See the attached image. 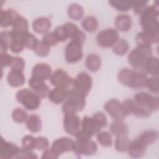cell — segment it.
<instances>
[{
  "label": "cell",
  "mask_w": 159,
  "mask_h": 159,
  "mask_svg": "<svg viewBox=\"0 0 159 159\" xmlns=\"http://www.w3.org/2000/svg\"><path fill=\"white\" fill-rule=\"evenodd\" d=\"M158 14L157 2L152 6L146 7L140 14V23L143 32L151 37L153 43L158 42L159 40Z\"/></svg>",
  "instance_id": "1"
},
{
  "label": "cell",
  "mask_w": 159,
  "mask_h": 159,
  "mask_svg": "<svg viewBox=\"0 0 159 159\" xmlns=\"http://www.w3.org/2000/svg\"><path fill=\"white\" fill-rule=\"evenodd\" d=\"M117 78L122 84L130 88L140 89L145 87L148 78L142 71L123 68L119 71Z\"/></svg>",
  "instance_id": "2"
},
{
  "label": "cell",
  "mask_w": 159,
  "mask_h": 159,
  "mask_svg": "<svg viewBox=\"0 0 159 159\" xmlns=\"http://www.w3.org/2000/svg\"><path fill=\"white\" fill-rule=\"evenodd\" d=\"M152 56V45H137L129 53L127 60L132 66L135 69L143 68L146 61Z\"/></svg>",
  "instance_id": "3"
},
{
  "label": "cell",
  "mask_w": 159,
  "mask_h": 159,
  "mask_svg": "<svg viewBox=\"0 0 159 159\" xmlns=\"http://www.w3.org/2000/svg\"><path fill=\"white\" fill-rule=\"evenodd\" d=\"M86 96L76 88L72 87L68 93V97L62 106L63 113L81 111L86 105Z\"/></svg>",
  "instance_id": "4"
},
{
  "label": "cell",
  "mask_w": 159,
  "mask_h": 159,
  "mask_svg": "<svg viewBox=\"0 0 159 159\" xmlns=\"http://www.w3.org/2000/svg\"><path fill=\"white\" fill-rule=\"evenodd\" d=\"M16 98L26 109L30 111L37 109L41 103V98L34 91H32L27 88L18 91Z\"/></svg>",
  "instance_id": "5"
},
{
  "label": "cell",
  "mask_w": 159,
  "mask_h": 159,
  "mask_svg": "<svg viewBox=\"0 0 159 159\" xmlns=\"http://www.w3.org/2000/svg\"><path fill=\"white\" fill-rule=\"evenodd\" d=\"M119 39L118 31L114 28H107L100 31L96 36L98 44L103 48L112 47Z\"/></svg>",
  "instance_id": "6"
},
{
  "label": "cell",
  "mask_w": 159,
  "mask_h": 159,
  "mask_svg": "<svg viewBox=\"0 0 159 159\" xmlns=\"http://www.w3.org/2000/svg\"><path fill=\"white\" fill-rule=\"evenodd\" d=\"M83 56V43L75 40H71L67 43L65 50V57L68 63H76L82 58Z\"/></svg>",
  "instance_id": "7"
},
{
  "label": "cell",
  "mask_w": 159,
  "mask_h": 159,
  "mask_svg": "<svg viewBox=\"0 0 159 159\" xmlns=\"http://www.w3.org/2000/svg\"><path fill=\"white\" fill-rule=\"evenodd\" d=\"M50 80L53 86L70 90L73 87L74 79L62 69H57L52 73Z\"/></svg>",
  "instance_id": "8"
},
{
  "label": "cell",
  "mask_w": 159,
  "mask_h": 159,
  "mask_svg": "<svg viewBox=\"0 0 159 159\" xmlns=\"http://www.w3.org/2000/svg\"><path fill=\"white\" fill-rule=\"evenodd\" d=\"M63 128L65 132L70 135H75L81 127V121L75 112L64 113Z\"/></svg>",
  "instance_id": "9"
},
{
  "label": "cell",
  "mask_w": 159,
  "mask_h": 159,
  "mask_svg": "<svg viewBox=\"0 0 159 159\" xmlns=\"http://www.w3.org/2000/svg\"><path fill=\"white\" fill-rule=\"evenodd\" d=\"M92 85V77L89 73L85 71L79 73L73 80V87L78 89L85 96H86L90 91Z\"/></svg>",
  "instance_id": "10"
},
{
  "label": "cell",
  "mask_w": 159,
  "mask_h": 159,
  "mask_svg": "<svg viewBox=\"0 0 159 159\" xmlns=\"http://www.w3.org/2000/svg\"><path fill=\"white\" fill-rule=\"evenodd\" d=\"M98 150V145L96 143L91 139L84 141L76 140L74 142L73 151L77 155H92L96 153Z\"/></svg>",
  "instance_id": "11"
},
{
  "label": "cell",
  "mask_w": 159,
  "mask_h": 159,
  "mask_svg": "<svg viewBox=\"0 0 159 159\" xmlns=\"http://www.w3.org/2000/svg\"><path fill=\"white\" fill-rule=\"evenodd\" d=\"M104 109L114 120H124L126 117L122 104L117 99H111L107 101L104 104Z\"/></svg>",
  "instance_id": "12"
},
{
  "label": "cell",
  "mask_w": 159,
  "mask_h": 159,
  "mask_svg": "<svg viewBox=\"0 0 159 159\" xmlns=\"http://www.w3.org/2000/svg\"><path fill=\"white\" fill-rule=\"evenodd\" d=\"M20 148H19L15 143L7 142L1 137L0 144V158H16L19 152Z\"/></svg>",
  "instance_id": "13"
},
{
  "label": "cell",
  "mask_w": 159,
  "mask_h": 159,
  "mask_svg": "<svg viewBox=\"0 0 159 159\" xmlns=\"http://www.w3.org/2000/svg\"><path fill=\"white\" fill-rule=\"evenodd\" d=\"M74 142V140L68 137H61L52 143L51 149L58 156H60L65 152L73 151Z\"/></svg>",
  "instance_id": "14"
},
{
  "label": "cell",
  "mask_w": 159,
  "mask_h": 159,
  "mask_svg": "<svg viewBox=\"0 0 159 159\" xmlns=\"http://www.w3.org/2000/svg\"><path fill=\"white\" fill-rule=\"evenodd\" d=\"M134 99L137 102L150 107L153 111H157L158 109V98L157 96H152L147 92L140 91L137 93L135 95Z\"/></svg>",
  "instance_id": "15"
},
{
  "label": "cell",
  "mask_w": 159,
  "mask_h": 159,
  "mask_svg": "<svg viewBox=\"0 0 159 159\" xmlns=\"http://www.w3.org/2000/svg\"><path fill=\"white\" fill-rule=\"evenodd\" d=\"M102 127L93 117L84 116L81 121V130L92 137L101 132Z\"/></svg>",
  "instance_id": "16"
},
{
  "label": "cell",
  "mask_w": 159,
  "mask_h": 159,
  "mask_svg": "<svg viewBox=\"0 0 159 159\" xmlns=\"http://www.w3.org/2000/svg\"><path fill=\"white\" fill-rule=\"evenodd\" d=\"M11 36V42L9 48L15 53L21 52L25 47L24 39L25 35L27 32H18L12 30L10 31Z\"/></svg>",
  "instance_id": "17"
},
{
  "label": "cell",
  "mask_w": 159,
  "mask_h": 159,
  "mask_svg": "<svg viewBox=\"0 0 159 159\" xmlns=\"http://www.w3.org/2000/svg\"><path fill=\"white\" fill-rule=\"evenodd\" d=\"M52 75V68L47 63H37L32 68V76L43 81L50 79Z\"/></svg>",
  "instance_id": "18"
},
{
  "label": "cell",
  "mask_w": 159,
  "mask_h": 159,
  "mask_svg": "<svg viewBox=\"0 0 159 159\" xmlns=\"http://www.w3.org/2000/svg\"><path fill=\"white\" fill-rule=\"evenodd\" d=\"M147 147L137 138L135 140L130 142L127 151L131 157L140 158L145 155Z\"/></svg>",
  "instance_id": "19"
},
{
  "label": "cell",
  "mask_w": 159,
  "mask_h": 159,
  "mask_svg": "<svg viewBox=\"0 0 159 159\" xmlns=\"http://www.w3.org/2000/svg\"><path fill=\"white\" fill-rule=\"evenodd\" d=\"M29 85L40 98H45L48 96L50 91L49 87L44 81L32 76H31L29 80Z\"/></svg>",
  "instance_id": "20"
},
{
  "label": "cell",
  "mask_w": 159,
  "mask_h": 159,
  "mask_svg": "<svg viewBox=\"0 0 159 159\" xmlns=\"http://www.w3.org/2000/svg\"><path fill=\"white\" fill-rule=\"evenodd\" d=\"M52 26L50 20L47 17H39L36 18L32 22L33 30L39 34H46Z\"/></svg>",
  "instance_id": "21"
},
{
  "label": "cell",
  "mask_w": 159,
  "mask_h": 159,
  "mask_svg": "<svg viewBox=\"0 0 159 159\" xmlns=\"http://www.w3.org/2000/svg\"><path fill=\"white\" fill-rule=\"evenodd\" d=\"M69 90L66 89L55 87L49 91L48 97L50 101L54 104H58L66 99Z\"/></svg>",
  "instance_id": "22"
},
{
  "label": "cell",
  "mask_w": 159,
  "mask_h": 159,
  "mask_svg": "<svg viewBox=\"0 0 159 159\" xmlns=\"http://www.w3.org/2000/svg\"><path fill=\"white\" fill-rule=\"evenodd\" d=\"M19 15L15 10L11 9L1 10V26L7 27L12 25L16 17Z\"/></svg>",
  "instance_id": "23"
},
{
  "label": "cell",
  "mask_w": 159,
  "mask_h": 159,
  "mask_svg": "<svg viewBox=\"0 0 159 159\" xmlns=\"http://www.w3.org/2000/svg\"><path fill=\"white\" fill-rule=\"evenodd\" d=\"M115 25L118 30L127 32L131 28L132 19L128 14H119L116 18Z\"/></svg>",
  "instance_id": "24"
},
{
  "label": "cell",
  "mask_w": 159,
  "mask_h": 159,
  "mask_svg": "<svg viewBox=\"0 0 159 159\" xmlns=\"http://www.w3.org/2000/svg\"><path fill=\"white\" fill-rule=\"evenodd\" d=\"M7 81L12 87H19L25 83V76L23 72L11 70L7 74Z\"/></svg>",
  "instance_id": "25"
},
{
  "label": "cell",
  "mask_w": 159,
  "mask_h": 159,
  "mask_svg": "<svg viewBox=\"0 0 159 159\" xmlns=\"http://www.w3.org/2000/svg\"><path fill=\"white\" fill-rule=\"evenodd\" d=\"M25 122L27 129L33 133L38 132L42 129V120L37 114H32L28 116Z\"/></svg>",
  "instance_id": "26"
},
{
  "label": "cell",
  "mask_w": 159,
  "mask_h": 159,
  "mask_svg": "<svg viewBox=\"0 0 159 159\" xmlns=\"http://www.w3.org/2000/svg\"><path fill=\"white\" fill-rule=\"evenodd\" d=\"M110 130L114 135L118 136L127 134L129 127L123 120H114L110 124Z\"/></svg>",
  "instance_id": "27"
},
{
  "label": "cell",
  "mask_w": 159,
  "mask_h": 159,
  "mask_svg": "<svg viewBox=\"0 0 159 159\" xmlns=\"http://www.w3.org/2000/svg\"><path fill=\"white\" fill-rule=\"evenodd\" d=\"M85 65L89 71L93 72L97 71L101 65V57L94 53L88 55L86 58Z\"/></svg>",
  "instance_id": "28"
},
{
  "label": "cell",
  "mask_w": 159,
  "mask_h": 159,
  "mask_svg": "<svg viewBox=\"0 0 159 159\" xmlns=\"http://www.w3.org/2000/svg\"><path fill=\"white\" fill-rule=\"evenodd\" d=\"M158 138V132L156 130H147L143 132L138 137L147 146L155 143Z\"/></svg>",
  "instance_id": "29"
},
{
  "label": "cell",
  "mask_w": 159,
  "mask_h": 159,
  "mask_svg": "<svg viewBox=\"0 0 159 159\" xmlns=\"http://www.w3.org/2000/svg\"><path fill=\"white\" fill-rule=\"evenodd\" d=\"M67 12L69 17L75 20L81 19L84 15V9L83 7L78 3L70 4L68 7Z\"/></svg>",
  "instance_id": "30"
},
{
  "label": "cell",
  "mask_w": 159,
  "mask_h": 159,
  "mask_svg": "<svg viewBox=\"0 0 159 159\" xmlns=\"http://www.w3.org/2000/svg\"><path fill=\"white\" fill-rule=\"evenodd\" d=\"M145 71L155 76L158 75V59L156 57L151 56L146 61L143 66Z\"/></svg>",
  "instance_id": "31"
},
{
  "label": "cell",
  "mask_w": 159,
  "mask_h": 159,
  "mask_svg": "<svg viewBox=\"0 0 159 159\" xmlns=\"http://www.w3.org/2000/svg\"><path fill=\"white\" fill-rule=\"evenodd\" d=\"M12 30L18 32H27L29 29V23L27 20L23 16L18 15L12 24Z\"/></svg>",
  "instance_id": "32"
},
{
  "label": "cell",
  "mask_w": 159,
  "mask_h": 159,
  "mask_svg": "<svg viewBox=\"0 0 159 159\" xmlns=\"http://www.w3.org/2000/svg\"><path fill=\"white\" fill-rule=\"evenodd\" d=\"M81 25L86 31L93 32L96 31L98 27V20L96 17L88 16L83 19L81 22Z\"/></svg>",
  "instance_id": "33"
},
{
  "label": "cell",
  "mask_w": 159,
  "mask_h": 159,
  "mask_svg": "<svg viewBox=\"0 0 159 159\" xmlns=\"http://www.w3.org/2000/svg\"><path fill=\"white\" fill-rule=\"evenodd\" d=\"M116 137L115 140V148L116 150L120 152L127 151L130 143V140L127 134L120 135Z\"/></svg>",
  "instance_id": "34"
},
{
  "label": "cell",
  "mask_w": 159,
  "mask_h": 159,
  "mask_svg": "<svg viewBox=\"0 0 159 159\" xmlns=\"http://www.w3.org/2000/svg\"><path fill=\"white\" fill-rule=\"evenodd\" d=\"M112 47L114 53L117 55H123L129 50V44L125 39H119Z\"/></svg>",
  "instance_id": "35"
},
{
  "label": "cell",
  "mask_w": 159,
  "mask_h": 159,
  "mask_svg": "<svg viewBox=\"0 0 159 159\" xmlns=\"http://www.w3.org/2000/svg\"><path fill=\"white\" fill-rule=\"evenodd\" d=\"M134 0H113L109 2L114 8L119 11H127L132 7Z\"/></svg>",
  "instance_id": "36"
},
{
  "label": "cell",
  "mask_w": 159,
  "mask_h": 159,
  "mask_svg": "<svg viewBox=\"0 0 159 159\" xmlns=\"http://www.w3.org/2000/svg\"><path fill=\"white\" fill-rule=\"evenodd\" d=\"M97 139L101 145L108 147L112 144V138L111 134L107 131L99 132L97 134Z\"/></svg>",
  "instance_id": "37"
},
{
  "label": "cell",
  "mask_w": 159,
  "mask_h": 159,
  "mask_svg": "<svg viewBox=\"0 0 159 159\" xmlns=\"http://www.w3.org/2000/svg\"><path fill=\"white\" fill-rule=\"evenodd\" d=\"M11 36L10 31H2L0 35L1 52H6L10 47Z\"/></svg>",
  "instance_id": "38"
},
{
  "label": "cell",
  "mask_w": 159,
  "mask_h": 159,
  "mask_svg": "<svg viewBox=\"0 0 159 159\" xmlns=\"http://www.w3.org/2000/svg\"><path fill=\"white\" fill-rule=\"evenodd\" d=\"M12 117L15 122L17 123H24L26 122L28 116L25 110L20 107H17L13 110Z\"/></svg>",
  "instance_id": "39"
},
{
  "label": "cell",
  "mask_w": 159,
  "mask_h": 159,
  "mask_svg": "<svg viewBox=\"0 0 159 159\" xmlns=\"http://www.w3.org/2000/svg\"><path fill=\"white\" fill-rule=\"evenodd\" d=\"M62 25L64 28L67 38L70 39L71 40L76 35V34L80 30L78 26L75 24L71 22H66Z\"/></svg>",
  "instance_id": "40"
},
{
  "label": "cell",
  "mask_w": 159,
  "mask_h": 159,
  "mask_svg": "<svg viewBox=\"0 0 159 159\" xmlns=\"http://www.w3.org/2000/svg\"><path fill=\"white\" fill-rule=\"evenodd\" d=\"M34 52L39 57H45L48 55L50 50V47L46 44L43 41H39L35 48Z\"/></svg>",
  "instance_id": "41"
},
{
  "label": "cell",
  "mask_w": 159,
  "mask_h": 159,
  "mask_svg": "<svg viewBox=\"0 0 159 159\" xmlns=\"http://www.w3.org/2000/svg\"><path fill=\"white\" fill-rule=\"evenodd\" d=\"M10 67L12 70L23 72L25 68V61L20 57H13Z\"/></svg>",
  "instance_id": "42"
},
{
  "label": "cell",
  "mask_w": 159,
  "mask_h": 159,
  "mask_svg": "<svg viewBox=\"0 0 159 159\" xmlns=\"http://www.w3.org/2000/svg\"><path fill=\"white\" fill-rule=\"evenodd\" d=\"M49 142L47 138L42 136L37 137L34 140V149L38 150H45L48 148Z\"/></svg>",
  "instance_id": "43"
},
{
  "label": "cell",
  "mask_w": 159,
  "mask_h": 159,
  "mask_svg": "<svg viewBox=\"0 0 159 159\" xmlns=\"http://www.w3.org/2000/svg\"><path fill=\"white\" fill-rule=\"evenodd\" d=\"M39 42L37 38L32 34L27 32L25 35L24 44L25 47L34 50Z\"/></svg>",
  "instance_id": "44"
},
{
  "label": "cell",
  "mask_w": 159,
  "mask_h": 159,
  "mask_svg": "<svg viewBox=\"0 0 159 159\" xmlns=\"http://www.w3.org/2000/svg\"><path fill=\"white\" fill-rule=\"evenodd\" d=\"M135 40L137 45H152L153 43L151 37L143 31L137 34Z\"/></svg>",
  "instance_id": "45"
},
{
  "label": "cell",
  "mask_w": 159,
  "mask_h": 159,
  "mask_svg": "<svg viewBox=\"0 0 159 159\" xmlns=\"http://www.w3.org/2000/svg\"><path fill=\"white\" fill-rule=\"evenodd\" d=\"M145 87H147L150 91L157 93L159 91L158 76H153L149 78H147Z\"/></svg>",
  "instance_id": "46"
},
{
  "label": "cell",
  "mask_w": 159,
  "mask_h": 159,
  "mask_svg": "<svg viewBox=\"0 0 159 159\" xmlns=\"http://www.w3.org/2000/svg\"><path fill=\"white\" fill-rule=\"evenodd\" d=\"M42 41H43L46 44H47L50 47L54 46L59 42L58 38L57 37L56 35L53 32H48L46 34H45L43 36Z\"/></svg>",
  "instance_id": "47"
},
{
  "label": "cell",
  "mask_w": 159,
  "mask_h": 159,
  "mask_svg": "<svg viewBox=\"0 0 159 159\" xmlns=\"http://www.w3.org/2000/svg\"><path fill=\"white\" fill-rule=\"evenodd\" d=\"M147 3L148 1L144 0L134 1L132 8L136 14H140L145 7H147Z\"/></svg>",
  "instance_id": "48"
},
{
  "label": "cell",
  "mask_w": 159,
  "mask_h": 159,
  "mask_svg": "<svg viewBox=\"0 0 159 159\" xmlns=\"http://www.w3.org/2000/svg\"><path fill=\"white\" fill-rule=\"evenodd\" d=\"M37 156L34 153L32 150L26 149L24 147L20 148L19 152L16 158H37Z\"/></svg>",
  "instance_id": "49"
},
{
  "label": "cell",
  "mask_w": 159,
  "mask_h": 159,
  "mask_svg": "<svg viewBox=\"0 0 159 159\" xmlns=\"http://www.w3.org/2000/svg\"><path fill=\"white\" fill-rule=\"evenodd\" d=\"M92 117L96 120V122L101 125L102 128L105 127L107 125V119L102 112H97L94 113Z\"/></svg>",
  "instance_id": "50"
},
{
  "label": "cell",
  "mask_w": 159,
  "mask_h": 159,
  "mask_svg": "<svg viewBox=\"0 0 159 159\" xmlns=\"http://www.w3.org/2000/svg\"><path fill=\"white\" fill-rule=\"evenodd\" d=\"M34 140L35 137L32 135H27L24 136L22 140V147L32 150L34 149Z\"/></svg>",
  "instance_id": "51"
},
{
  "label": "cell",
  "mask_w": 159,
  "mask_h": 159,
  "mask_svg": "<svg viewBox=\"0 0 159 159\" xmlns=\"http://www.w3.org/2000/svg\"><path fill=\"white\" fill-rule=\"evenodd\" d=\"M13 57L10 55L6 52H1L0 59H1V65L2 68L7 66H10Z\"/></svg>",
  "instance_id": "52"
},
{
  "label": "cell",
  "mask_w": 159,
  "mask_h": 159,
  "mask_svg": "<svg viewBox=\"0 0 159 159\" xmlns=\"http://www.w3.org/2000/svg\"><path fill=\"white\" fill-rule=\"evenodd\" d=\"M53 32L56 35L59 42H64L68 39L63 25L57 26L54 30Z\"/></svg>",
  "instance_id": "53"
},
{
  "label": "cell",
  "mask_w": 159,
  "mask_h": 159,
  "mask_svg": "<svg viewBox=\"0 0 159 159\" xmlns=\"http://www.w3.org/2000/svg\"><path fill=\"white\" fill-rule=\"evenodd\" d=\"M59 156H58L51 148H47L43 151L41 158L43 159H56Z\"/></svg>",
  "instance_id": "54"
}]
</instances>
